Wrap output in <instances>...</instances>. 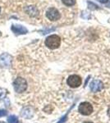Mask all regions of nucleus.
<instances>
[{"mask_svg":"<svg viewBox=\"0 0 110 123\" xmlns=\"http://www.w3.org/2000/svg\"><path fill=\"white\" fill-rule=\"evenodd\" d=\"M61 44V38L57 35H52L45 39V45L49 49H56Z\"/></svg>","mask_w":110,"mask_h":123,"instance_id":"f257e3e1","label":"nucleus"},{"mask_svg":"<svg viewBox=\"0 0 110 123\" xmlns=\"http://www.w3.org/2000/svg\"><path fill=\"white\" fill-rule=\"evenodd\" d=\"M13 88L15 92L21 94L26 90L27 89V82L22 77H17L13 81Z\"/></svg>","mask_w":110,"mask_h":123,"instance_id":"f03ea898","label":"nucleus"},{"mask_svg":"<svg viewBox=\"0 0 110 123\" xmlns=\"http://www.w3.org/2000/svg\"><path fill=\"white\" fill-rule=\"evenodd\" d=\"M13 57L7 53H3L0 55V67L2 68H9L13 63Z\"/></svg>","mask_w":110,"mask_h":123,"instance_id":"7ed1b4c3","label":"nucleus"},{"mask_svg":"<svg viewBox=\"0 0 110 123\" xmlns=\"http://www.w3.org/2000/svg\"><path fill=\"white\" fill-rule=\"evenodd\" d=\"M78 111L84 116H89L93 112V106L88 102H83L78 107Z\"/></svg>","mask_w":110,"mask_h":123,"instance_id":"20e7f679","label":"nucleus"},{"mask_svg":"<svg viewBox=\"0 0 110 123\" xmlns=\"http://www.w3.org/2000/svg\"><path fill=\"white\" fill-rule=\"evenodd\" d=\"M67 83L71 88H77L80 85H81L82 80L81 76H79L78 75H71L67 78Z\"/></svg>","mask_w":110,"mask_h":123,"instance_id":"39448f33","label":"nucleus"},{"mask_svg":"<svg viewBox=\"0 0 110 123\" xmlns=\"http://www.w3.org/2000/svg\"><path fill=\"white\" fill-rule=\"evenodd\" d=\"M46 17L50 21H58L60 18V13L54 7H50L46 12Z\"/></svg>","mask_w":110,"mask_h":123,"instance_id":"423d86ee","label":"nucleus"},{"mask_svg":"<svg viewBox=\"0 0 110 123\" xmlns=\"http://www.w3.org/2000/svg\"><path fill=\"white\" fill-rule=\"evenodd\" d=\"M104 88L103 82L99 80H94L91 81V83L90 84V89H91V92H99L101 91Z\"/></svg>","mask_w":110,"mask_h":123,"instance_id":"0eeeda50","label":"nucleus"},{"mask_svg":"<svg viewBox=\"0 0 110 123\" xmlns=\"http://www.w3.org/2000/svg\"><path fill=\"white\" fill-rule=\"evenodd\" d=\"M11 30L13 31V32L15 34V35H26L28 31L27 29L26 28L25 26L21 25H12Z\"/></svg>","mask_w":110,"mask_h":123,"instance_id":"6e6552de","label":"nucleus"},{"mask_svg":"<svg viewBox=\"0 0 110 123\" xmlns=\"http://www.w3.org/2000/svg\"><path fill=\"white\" fill-rule=\"evenodd\" d=\"M33 115H34L33 109L31 107H25L21 111V116L26 119L32 118Z\"/></svg>","mask_w":110,"mask_h":123,"instance_id":"1a4fd4ad","label":"nucleus"},{"mask_svg":"<svg viewBox=\"0 0 110 123\" xmlns=\"http://www.w3.org/2000/svg\"><path fill=\"white\" fill-rule=\"evenodd\" d=\"M26 12L31 17H35L39 15V10L35 6H28L26 8Z\"/></svg>","mask_w":110,"mask_h":123,"instance_id":"9d476101","label":"nucleus"},{"mask_svg":"<svg viewBox=\"0 0 110 123\" xmlns=\"http://www.w3.org/2000/svg\"><path fill=\"white\" fill-rule=\"evenodd\" d=\"M7 122L8 123H19V120L17 117L14 116V115H11L7 118Z\"/></svg>","mask_w":110,"mask_h":123,"instance_id":"9b49d317","label":"nucleus"},{"mask_svg":"<svg viewBox=\"0 0 110 123\" xmlns=\"http://www.w3.org/2000/svg\"><path fill=\"white\" fill-rule=\"evenodd\" d=\"M62 2L66 6H73L76 3V0H62Z\"/></svg>","mask_w":110,"mask_h":123,"instance_id":"f8f14e48","label":"nucleus"},{"mask_svg":"<svg viewBox=\"0 0 110 123\" xmlns=\"http://www.w3.org/2000/svg\"><path fill=\"white\" fill-rule=\"evenodd\" d=\"M7 112L6 110H3V109H1V110H0V117L7 116Z\"/></svg>","mask_w":110,"mask_h":123,"instance_id":"ddd939ff","label":"nucleus"},{"mask_svg":"<svg viewBox=\"0 0 110 123\" xmlns=\"http://www.w3.org/2000/svg\"><path fill=\"white\" fill-rule=\"evenodd\" d=\"M88 4H90V5H91V6H92V7H90V8H91V9H97V8H98V6H97V5L94 4V3H91V2H88Z\"/></svg>","mask_w":110,"mask_h":123,"instance_id":"4468645a","label":"nucleus"},{"mask_svg":"<svg viewBox=\"0 0 110 123\" xmlns=\"http://www.w3.org/2000/svg\"><path fill=\"white\" fill-rule=\"evenodd\" d=\"M68 112H67V114H66V115H65V116H64V117H63V118H62V119H61V120H60V121H59V122H58V123H63V122H65V121H66V120H67V114H68Z\"/></svg>","mask_w":110,"mask_h":123,"instance_id":"2eb2a0df","label":"nucleus"},{"mask_svg":"<svg viewBox=\"0 0 110 123\" xmlns=\"http://www.w3.org/2000/svg\"><path fill=\"white\" fill-rule=\"evenodd\" d=\"M97 1L100 2V3H108L109 0H97Z\"/></svg>","mask_w":110,"mask_h":123,"instance_id":"dca6fc26","label":"nucleus"},{"mask_svg":"<svg viewBox=\"0 0 110 123\" xmlns=\"http://www.w3.org/2000/svg\"><path fill=\"white\" fill-rule=\"evenodd\" d=\"M108 115L110 117V108H109V110H108Z\"/></svg>","mask_w":110,"mask_h":123,"instance_id":"f3484780","label":"nucleus"},{"mask_svg":"<svg viewBox=\"0 0 110 123\" xmlns=\"http://www.w3.org/2000/svg\"><path fill=\"white\" fill-rule=\"evenodd\" d=\"M83 123H93V122H83Z\"/></svg>","mask_w":110,"mask_h":123,"instance_id":"a211bd4d","label":"nucleus"},{"mask_svg":"<svg viewBox=\"0 0 110 123\" xmlns=\"http://www.w3.org/2000/svg\"><path fill=\"white\" fill-rule=\"evenodd\" d=\"M0 123H5L4 122H0Z\"/></svg>","mask_w":110,"mask_h":123,"instance_id":"6ab92c4d","label":"nucleus"},{"mask_svg":"<svg viewBox=\"0 0 110 123\" xmlns=\"http://www.w3.org/2000/svg\"><path fill=\"white\" fill-rule=\"evenodd\" d=\"M0 36H1V32H0Z\"/></svg>","mask_w":110,"mask_h":123,"instance_id":"aec40b11","label":"nucleus"},{"mask_svg":"<svg viewBox=\"0 0 110 123\" xmlns=\"http://www.w3.org/2000/svg\"><path fill=\"white\" fill-rule=\"evenodd\" d=\"M0 12H1V8H0Z\"/></svg>","mask_w":110,"mask_h":123,"instance_id":"412c9836","label":"nucleus"}]
</instances>
